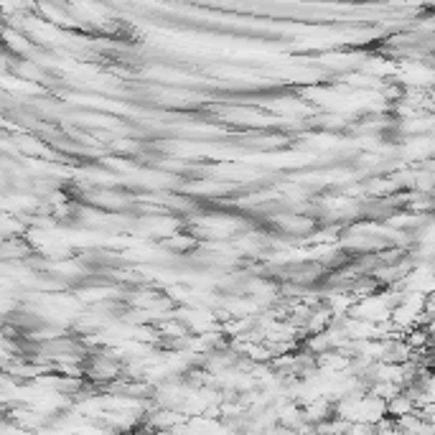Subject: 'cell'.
I'll list each match as a JSON object with an SVG mask.
<instances>
[{
    "label": "cell",
    "instance_id": "obj_1",
    "mask_svg": "<svg viewBox=\"0 0 435 435\" xmlns=\"http://www.w3.org/2000/svg\"><path fill=\"white\" fill-rule=\"evenodd\" d=\"M0 23H3V16H0Z\"/></svg>",
    "mask_w": 435,
    "mask_h": 435
}]
</instances>
